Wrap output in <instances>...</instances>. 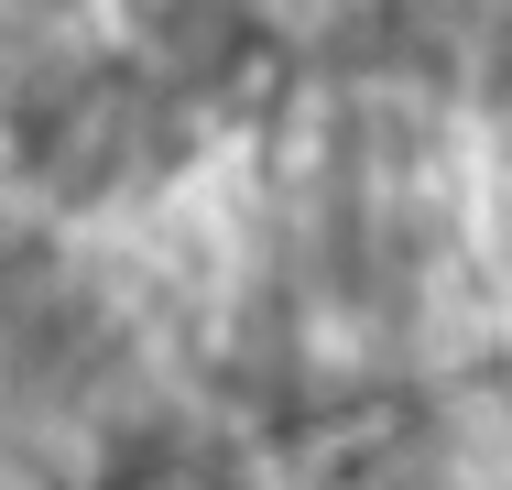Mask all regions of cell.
Segmentation results:
<instances>
[{
    "label": "cell",
    "mask_w": 512,
    "mask_h": 490,
    "mask_svg": "<svg viewBox=\"0 0 512 490\" xmlns=\"http://www.w3.org/2000/svg\"><path fill=\"white\" fill-rule=\"evenodd\" d=\"M22 11H66V0H22Z\"/></svg>",
    "instance_id": "obj_1"
}]
</instances>
